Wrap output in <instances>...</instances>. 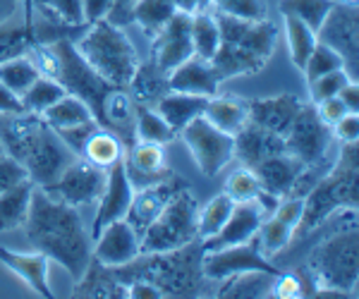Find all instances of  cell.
<instances>
[{
    "instance_id": "obj_1",
    "label": "cell",
    "mask_w": 359,
    "mask_h": 299,
    "mask_svg": "<svg viewBox=\"0 0 359 299\" xmlns=\"http://www.w3.org/2000/svg\"><path fill=\"white\" fill-rule=\"evenodd\" d=\"M27 237L36 251L53 258L79 280L91 263V239L86 237L77 206L50 197L46 189L34 185L32 206L27 216Z\"/></svg>"
},
{
    "instance_id": "obj_2",
    "label": "cell",
    "mask_w": 359,
    "mask_h": 299,
    "mask_svg": "<svg viewBox=\"0 0 359 299\" xmlns=\"http://www.w3.org/2000/svg\"><path fill=\"white\" fill-rule=\"evenodd\" d=\"M0 141L5 153L27 168L29 180L36 187H48L74 158L60 137L36 113L0 115Z\"/></svg>"
},
{
    "instance_id": "obj_3",
    "label": "cell",
    "mask_w": 359,
    "mask_h": 299,
    "mask_svg": "<svg viewBox=\"0 0 359 299\" xmlns=\"http://www.w3.org/2000/svg\"><path fill=\"white\" fill-rule=\"evenodd\" d=\"M201 258L204 244L199 237L172 251H142L135 261L111 268V273L123 285L132 280H147L158 287L163 297H196L204 278Z\"/></svg>"
},
{
    "instance_id": "obj_4",
    "label": "cell",
    "mask_w": 359,
    "mask_h": 299,
    "mask_svg": "<svg viewBox=\"0 0 359 299\" xmlns=\"http://www.w3.org/2000/svg\"><path fill=\"white\" fill-rule=\"evenodd\" d=\"M216 20L221 29V46L208 62L221 82L264 70L278 43V29L273 22L269 17L249 22L223 13H218Z\"/></svg>"
},
{
    "instance_id": "obj_5",
    "label": "cell",
    "mask_w": 359,
    "mask_h": 299,
    "mask_svg": "<svg viewBox=\"0 0 359 299\" xmlns=\"http://www.w3.org/2000/svg\"><path fill=\"white\" fill-rule=\"evenodd\" d=\"M357 201H359V151H357V141H352V144H343L338 163L304 197V211L294 235H302L318 228L323 221H328L338 211L357 209Z\"/></svg>"
},
{
    "instance_id": "obj_6",
    "label": "cell",
    "mask_w": 359,
    "mask_h": 299,
    "mask_svg": "<svg viewBox=\"0 0 359 299\" xmlns=\"http://www.w3.org/2000/svg\"><path fill=\"white\" fill-rule=\"evenodd\" d=\"M39 62L46 70L48 77H53L67 94L82 99L86 106L91 108L94 118L98 120V111H101V101L108 94L113 84L98 74L89 62L84 60L77 46L67 39H55V41L46 43L39 50Z\"/></svg>"
},
{
    "instance_id": "obj_7",
    "label": "cell",
    "mask_w": 359,
    "mask_h": 299,
    "mask_svg": "<svg viewBox=\"0 0 359 299\" xmlns=\"http://www.w3.org/2000/svg\"><path fill=\"white\" fill-rule=\"evenodd\" d=\"M77 50L94 70L113 86H130L139 60L137 50L127 34L118 25L101 20L91 25L89 32L77 43Z\"/></svg>"
},
{
    "instance_id": "obj_8",
    "label": "cell",
    "mask_w": 359,
    "mask_h": 299,
    "mask_svg": "<svg viewBox=\"0 0 359 299\" xmlns=\"http://www.w3.org/2000/svg\"><path fill=\"white\" fill-rule=\"evenodd\" d=\"M309 271L314 275L316 287L338 290L345 297L357 292L359 280V232L352 225L350 230H338L328 239L311 251Z\"/></svg>"
},
{
    "instance_id": "obj_9",
    "label": "cell",
    "mask_w": 359,
    "mask_h": 299,
    "mask_svg": "<svg viewBox=\"0 0 359 299\" xmlns=\"http://www.w3.org/2000/svg\"><path fill=\"white\" fill-rule=\"evenodd\" d=\"M199 239V204L189 189L180 187L158 218L144 230L142 251H172Z\"/></svg>"
},
{
    "instance_id": "obj_10",
    "label": "cell",
    "mask_w": 359,
    "mask_h": 299,
    "mask_svg": "<svg viewBox=\"0 0 359 299\" xmlns=\"http://www.w3.org/2000/svg\"><path fill=\"white\" fill-rule=\"evenodd\" d=\"M180 134H182L184 146L192 153L201 175H221V170L235 158V137L211 125L204 115L192 120L184 130H180Z\"/></svg>"
},
{
    "instance_id": "obj_11",
    "label": "cell",
    "mask_w": 359,
    "mask_h": 299,
    "mask_svg": "<svg viewBox=\"0 0 359 299\" xmlns=\"http://www.w3.org/2000/svg\"><path fill=\"white\" fill-rule=\"evenodd\" d=\"M316 39L333 48L335 53L343 57L345 72L352 79H357V65H359V10L357 5L335 3L323 25L318 27Z\"/></svg>"
},
{
    "instance_id": "obj_12",
    "label": "cell",
    "mask_w": 359,
    "mask_h": 299,
    "mask_svg": "<svg viewBox=\"0 0 359 299\" xmlns=\"http://www.w3.org/2000/svg\"><path fill=\"white\" fill-rule=\"evenodd\" d=\"M331 139L333 132L321 120V115L316 113V106H302V111L292 120L290 130L283 137L285 151L292 153L294 158H299L304 165L321 163L323 156L328 153Z\"/></svg>"
},
{
    "instance_id": "obj_13",
    "label": "cell",
    "mask_w": 359,
    "mask_h": 299,
    "mask_svg": "<svg viewBox=\"0 0 359 299\" xmlns=\"http://www.w3.org/2000/svg\"><path fill=\"white\" fill-rule=\"evenodd\" d=\"M103 185H106V170L89 163L82 156H74L65 165V170L55 177L53 185L41 189L69 206H84L101 197Z\"/></svg>"
},
{
    "instance_id": "obj_14",
    "label": "cell",
    "mask_w": 359,
    "mask_h": 299,
    "mask_svg": "<svg viewBox=\"0 0 359 299\" xmlns=\"http://www.w3.org/2000/svg\"><path fill=\"white\" fill-rule=\"evenodd\" d=\"M249 271H264L271 275H278L280 271L273 263L259 251L257 242H245V244H233L223 246V249H211L204 251L201 258V273L208 280H225L230 275H240Z\"/></svg>"
},
{
    "instance_id": "obj_15",
    "label": "cell",
    "mask_w": 359,
    "mask_h": 299,
    "mask_svg": "<svg viewBox=\"0 0 359 299\" xmlns=\"http://www.w3.org/2000/svg\"><path fill=\"white\" fill-rule=\"evenodd\" d=\"M304 211V199L302 197H292V199H280L278 209L269 218H264L259 232L254 235V242H257L259 251L271 258L276 254H280L290 239L294 237V230L299 225V218Z\"/></svg>"
},
{
    "instance_id": "obj_16",
    "label": "cell",
    "mask_w": 359,
    "mask_h": 299,
    "mask_svg": "<svg viewBox=\"0 0 359 299\" xmlns=\"http://www.w3.org/2000/svg\"><path fill=\"white\" fill-rule=\"evenodd\" d=\"M154 65L161 72H172L177 65H182L187 57L194 55L192 46V15L175 13L172 20L161 29V34L154 39Z\"/></svg>"
},
{
    "instance_id": "obj_17",
    "label": "cell",
    "mask_w": 359,
    "mask_h": 299,
    "mask_svg": "<svg viewBox=\"0 0 359 299\" xmlns=\"http://www.w3.org/2000/svg\"><path fill=\"white\" fill-rule=\"evenodd\" d=\"M142 254V237L125 218L120 221L108 223L101 232L96 235V244H94V261L103 263L108 268H118L125 263L135 261Z\"/></svg>"
},
{
    "instance_id": "obj_18",
    "label": "cell",
    "mask_w": 359,
    "mask_h": 299,
    "mask_svg": "<svg viewBox=\"0 0 359 299\" xmlns=\"http://www.w3.org/2000/svg\"><path fill=\"white\" fill-rule=\"evenodd\" d=\"M135 197V187H132L130 177L125 170V156L118 160L115 165L106 170V185L101 189V197H98V211L94 221V237L101 232L108 223L120 221L127 216V209Z\"/></svg>"
},
{
    "instance_id": "obj_19",
    "label": "cell",
    "mask_w": 359,
    "mask_h": 299,
    "mask_svg": "<svg viewBox=\"0 0 359 299\" xmlns=\"http://www.w3.org/2000/svg\"><path fill=\"white\" fill-rule=\"evenodd\" d=\"M264 218H266L264 211L259 209V204L254 199L237 201V204L233 206V211H230L228 221H225V225L221 228V232L213 235V237H208V239H201L204 251L252 242L254 235H257L259 228H262Z\"/></svg>"
},
{
    "instance_id": "obj_20",
    "label": "cell",
    "mask_w": 359,
    "mask_h": 299,
    "mask_svg": "<svg viewBox=\"0 0 359 299\" xmlns=\"http://www.w3.org/2000/svg\"><path fill=\"white\" fill-rule=\"evenodd\" d=\"M180 187H184V185L177 180L175 175H172V177H168V180L154 182V185H147V187H139V192H135L130 209H127L125 221L137 230L139 237H142L144 230H147L156 218H158V214L165 209L168 201L172 199V194H175Z\"/></svg>"
},
{
    "instance_id": "obj_21",
    "label": "cell",
    "mask_w": 359,
    "mask_h": 299,
    "mask_svg": "<svg viewBox=\"0 0 359 299\" xmlns=\"http://www.w3.org/2000/svg\"><path fill=\"white\" fill-rule=\"evenodd\" d=\"M304 103L292 94L273 96V99H254L247 101V118L252 125L273 132V134L285 137L290 130L292 120L302 111Z\"/></svg>"
},
{
    "instance_id": "obj_22",
    "label": "cell",
    "mask_w": 359,
    "mask_h": 299,
    "mask_svg": "<svg viewBox=\"0 0 359 299\" xmlns=\"http://www.w3.org/2000/svg\"><path fill=\"white\" fill-rule=\"evenodd\" d=\"M135 118H137L135 99L127 94L125 86H111L101 101L98 125L103 130L113 132L127 146H132V139H135Z\"/></svg>"
},
{
    "instance_id": "obj_23",
    "label": "cell",
    "mask_w": 359,
    "mask_h": 299,
    "mask_svg": "<svg viewBox=\"0 0 359 299\" xmlns=\"http://www.w3.org/2000/svg\"><path fill=\"white\" fill-rule=\"evenodd\" d=\"M221 84V77L216 74L211 62L196 55L187 57L182 65H177L172 72H168V89L192 96H204V99L218 96Z\"/></svg>"
},
{
    "instance_id": "obj_24",
    "label": "cell",
    "mask_w": 359,
    "mask_h": 299,
    "mask_svg": "<svg viewBox=\"0 0 359 299\" xmlns=\"http://www.w3.org/2000/svg\"><path fill=\"white\" fill-rule=\"evenodd\" d=\"M259 177V185L266 192L276 194V197H285L294 187L299 185V177L304 175L306 165L299 158H294L292 153L280 151L276 156L262 160L257 168H252Z\"/></svg>"
},
{
    "instance_id": "obj_25",
    "label": "cell",
    "mask_w": 359,
    "mask_h": 299,
    "mask_svg": "<svg viewBox=\"0 0 359 299\" xmlns=\"http://www.w3.org/2000/svg\"><path fill=\"white\" fill-rule=\"evenodd\" d=\"M125 170L130 177L132 187L142 185H154V182L168 180L172 177V170L165 165V153L161 144H142L137 141V146H130V153L125 158Z\"/></svg>"
},
{
    "instance_id": "obj_26",
    "label": "cell",
    "mask_w": 359,
    "mask_h": 299,
    "mask_svg": "<svg viewBox=\"0 0 359 299\" xmlns=\"http://www.w3.org/2000/svg\"><path fill=\"white\" fill-rule=\"evenodd\" d=\"M0 261H3V266L10 268L29 290L36 292L39 297H46V299L53 297V290H50V283H48V256L46 254H41V251H36V249L29 251V254H20V251L0 246Z\"/></svg>"
},
{
    "instance_id": "obj_27",
    "label": "cell",
    "mask_w": 359,
    "mask_h": 299,
    "mask_svg": "<svg viewBox=\"0 0 359 299\" xmlns=\"http://www.w3.org/2000/svg\"><path fill=\"white\" fill-rule=\"evenodd\" d=\"M285 151V141L280 134L259 127V125L247 123L245 127L235 134V156L247 165V168H257L262 160L276 156V153Z\"/></svg>"
},
{
    "instance_id": "obj_28",
    "label": "cell",
    "mask_w": 359,
    "mask_h": 299,
    "mask_svg": "<svg viewBox=\"0 0 359 299\" xmlns=\"http://www.w3.org/2000/svg\"><path fill=\"white\" fill-rule=\"evenodd\" d=\"M206 103L208 99H204V96H192V94L168 89L165 94L156 101V111H158L161 118H163L172 127V132L177 134V132L187 127L192 120L204 115Z\"/></svg>"
},
{
    "instance_id": "obj_29",
    "label": "cell",
    "mask_w": 359,
    "mask_h": 299,
    "mask_svg": "<svg viewBox=\"0 0 359 299\" xmlns=\"http://www.w3.org/2000/svg\"><path fill=\"white\" fill-rule=\"evenodd\" d=\"M276 275L264 271H249L240 275H230L223 280V287L218 290V297L223 299H262L271 297L273 292Z\"/></svg>"
},
{
    "instance_id": "obj_30",
    "label": "cell",
    "mask_w": 359,
    "mask_h": 299,
    "mask_svg": "<svg viewBox=\"0 0 359 299\" xmlns=\"http://www.w3.org/2000/svg\"><path fill=\"white\" fill-rule=\"evenodd\" d=\"M32 192L34 182L25 180L17 187L0 194V232H8V230H17L25 225L29 206H32Z\"/></svg>"
},
{
    "instance_id": "obj_31",
    "label": "cell",
    "mask_w": 359,
    "mask_h": 299,
    "mask_svg": "<svg viewBox=\"0 0 359 299\" xmlns=\"http://www.w3.org/2000/svg\"><path fill=\"white\" fill-rule=\"evenodd\" d=\"M77 297H127V287L113 278L111 268L91 258L89 268L74 285Z\"/></svg>"
},
{
    "instance_id": "obj_32",
    "label": "cell",
    "mask_w": 359,
    "mask_h": 299,
    "mask_svg": "<svg viewBox=\"0 0 359 299\" xmlns=\"http://www.w3.org/2000/svg\"><path fill=\"white\" fill-rule=\"evenodd\" d=\"M204 118L211 125H216L218 130L228 132V134H237L245 125L249 123L247 118V103L235 101V99H221V96H213L206 103Z\"/></svg>"
},
{
    "instance_id": "obj_33",
    "label": "cell",
    "mask_w": 359,
    "mask_h": 299,
    "mask_svg": "<svg viewBox=\"0 0 359 299\" xmlns=\"http://www.w3.org/2000/svg\"><path fill=\"white\" fill-rule=\"evenodd\" d=\"M41 118L46 120V125L50 130H65V127H74L79 123H86V120H96L91 108L72 94H65L60 101H55L50 108H46Z\"/></svg>"
},
{
    "instance_id": "obj_34",
    "label": "cell",
    "mask_w": 359,
    "mask_h": 299,
    "mask_svg": "<svg viewBox=\"0 0 359 299\" xmlns=\"http://www.w3.org/2000/svg\"><path fill=\"white\" fill-rule=\"evenodd\" d=\"M175 13L177 8L172 0H137V5L132 8V22L142 27L147 36L156 39Z\"/></svg>"
},
{
    "instance_id": "obj_35",
    "label": "cell",
    "mask_w": 359,
    "mask_h": 299,
    "mask_svg": "<svg viewBox=\"0 0 359 299\" xmlns=\"http://www.w3.org/2000/svg\"><path fill=\"white\" fill-rule=\"evenodd\" d=\"M82 158L98 165V168L108 170L111 165L118 163V160H123V141H120L113 132L98 127L94 134L86 139Z\"/></svg>"
},
{
    "instance_id": "obj_36",
    "label": "cell",
    "mask_w": 359,
    "mask_h": 299,
    "mask_svg": "<svg viewBox=\"0 0 359 299\" xmlns=\"http://www.w3.org/2000/svg\"><path fill=\"white\" fill-rule=\"evenodd\" d=\"M192 46L194 55L211 60L221 46V29H218L216 15H208L206 10H196L192 15Z\"/></svg>"
},
{
    "instance_id": "obj_37",
    "label": "cell",
    "mask_w": 359,
    "mask_h": 299,
    "mask_svg": "<svg viewBox=\"0 0 359 299\" xmlns=\"http://www.w3.org/2000/svg\"><path fill=\"white\" fill-rule=\"evenodd\" d=\"M175 132L170 125L158 115V111H151L149 106H137V118H135V139L142 144H168L172 141Z\"/></svg>"
},
{
    "instance_id": "obj_38",
    "label": "cell",
    "mask_w": 359,
    "mask_h": 299,
    "mask_svg": "<svg viewBox=\"0 0 359 299\" xmlns=\"http://www.w3.org/2000/svg\"><path fill=\"white\" fill-rule=\"evenodd\" d=\"M130 86H132V91H135V99L142 103V106H149V103H156L168 91V74L161 72L154 62L139 65Z\"/></svg>"
},
{
    "instance_id": "obj_39",
    "label": "cell",
    "mask_w": 359,
    "mask_h": 299,
    "mask_svg": "<svg viewBox=\"0 0 359 299\" xmlns=\"http://www.w3.org/2000/svg\"><path fill=\"white\" fill-rule=\"evenodd\" d=\"M39 65H34V60H29L25 55H15L10 60L0 62V82L8 89H13L17 96H22L25 91L39 79Z\"/></svg>"
},
{
    "instance_id": "obj_40",
    "label": "cell",
    "mask_w": 359,
    "mask_h": 299,
    "mask_svg": "<svg viewBox=\"0 0 359 299\" xmlns=\"http://www.w3.org/2000/svg\"><path fill=\"white\" fill-rule=\"evenodd\" d=\"M285 36H287V50H290V60L294 62L299 72L304 70L306 57L311 55L316 46V32L309 29L304 22L294 20V17H285Z\"/></svg>"
},
{
    "instance_id": "obj_41",
    "label": "cell",
    "mask_w": 359,
    "mask_h": 299,
    "mask_svg": "<svg viewBox=\"0 0 359 299\" xmlns=\"http://www.w3.org/2000/svg\"><path fill=\"white\" fill-rule=\"evenodd\" d=\"M335 0H280V15L294 17V20L304 22L309 29L318 32L323 20L333 10Z\"/></svg>"
},
{
    "instance_id": "obj_42",
    "label": "cell",
    "mask_w": 359,
    "mask_h": 299,
    "mask_svg": "<svg viewBox=\"0 0 359 299\" xmlns=\"http://www.w3.org/2000/svg\"><path fill=\"white\" fill-rule=\"evenodd\" d=\"M65 94H67V91L62 89V86L57 84L53 77H48V74L41 77V74H39L36 82L29 86L25 94H22V103H25V111L27 113L41 115L46 108H50L55 101H60Z\"/></svg>"
},
{
    "instance_id": "obj_43",
    "label": "cell",
    "mask_w": 359,
    "mask_h": 299,
    "mask_svg": "<svg viewBox=\"0 0 359 299\" xmlns=\"http://www.w3.org/2000/svg\"><path fill=\"white\" fill-rule=\"evenodd\" d=\"M233 206H235V201L225 192L208 201L204 209L199 211V237L208 239V237H213V235L221 232V228L225 225V221H228Z\"/></svg>"
},
{
    "instance_id": "obj_44",
    "label": "cell",
    "mask_w": 359,
    "mask_h": 299,
    "mask_svg": "<svg viewBox=\"0 0 359 299\" xmlns=\"http://www.w3.org/2000/svg\"><path fill=\"white\" fill-rule=\"evenodd\" d=\"M345 62L343 57L335 53L333 48H328L326 43L316 41L314 50H311V55L306 57V65H304V77H306V84L314 82V79L323 77V74L333 72V70H343Z\"/></svg>"
},
{
    "instance_id": "obj_45",
    "label": "cell",
    "mask_w": 359,
    "mask_h": 299,
    "mask_svg": "<svg viewBox=\"0 0 359 299\" xmlns=\"http://www.w3.org/2000/svg\"><path fill=\"white\" fill-rule=\"evenodd\" d=\"M262 192V185H259V177L257 172H254L252 168H240L235 170L233 175L225 180V194H228L230 199L235 201H249L254 199L257 194Z\"/></svg>"
},
{
    "instance_id": "obj_46",
    "label": "cell",
    "mask_w": 359,
    "mask_h": 299,
    "mask_svg": "<svg viewBox=\"0 0 359 299\" xmlns=\"http://www.w3.org/2000/svg\"><path fill=\"white\" fill-rule=\"evenodd\" d=\"M32 32L27 27H5L0 25V62L15 55H25L32 46Z\"/></svg>"
},
{
    "instance_id": "obj_47",
    "label": "cell",
    "mask_w": 359,
    "mask_h": 299,
    "mask_svg": "<svg viewBox=\"0 0 359 299\" xmlns=\"http://www.w3.org/2000/svg\"><path fill=\"white\" fill-rule=\"evenodd\" d=\"M36 3L69 29H77L84 25L82 0H36Z\"/></svg>"
},
{
    "instance_id": "obj_48",
    "label": "cell",
    "mask_w": 359,
    "mask_h": 299,
    "mask_svg": "<svg viewBox=\"0 0 359 299\" xmlns=\"http://www.w3.org/2000/svg\"><path fill=\"white\" fill-rule=\"evenodd\" d=\"M211 5H216L218 13L240 17V20H266V3L264 0H211Z\"/></svg>"
},
{
    "instance_id": "obj_49",
    "label": "cell",
    "mask_w": 359,
    "mask_h": 299,
    "mask_svg": "<svg viewBox=\"0 0 359 299\" xmlns=\"http://www.w3.org/2000/svg\"><path fill=\"white\" fill-rule=\"evenodd\" d=\"M350 79L352 77L345 72V67H343V70H333V72L323 74V77L314 79V82H309L311 101L318 103V101H323V99H331V96H338L340 89H343V86L350 82Z\"/></svg>"
},
{
    "instance_id": "obj_50",
    "label": "cell",
    "mask_w": 359,
    "mask_h": 299,
    "mask_svg": "<svg viewBox=\"0 0 359 299\" xmlns=\"http://www.w3.org/2000/svg\"><path fill=\"white\" fill-rule=\"evenodd\" d=\"M98 127H101V125H98V120H86V123H79V125H74V127L53 130V132H55L57 137H60V141L65 144V146L74 153V156H82L86 139H89V137L94 134Z\"/></svg>"
},
{
    "instance_id": "obj_51",
    "label": "cell",
    "mask_w": 359,
    "mask_h": 299,
    "mask_svg": "<svg viewBox=\"0 0 359 299\" xmlns=\"http://www.w3.org/2000/svg\"><path fill=\"white\" fill-rule=\"evenodd\" d=\"M25 180H29L25 165H22L17 158L10 156V153H5V151L0 153V194L17 187Z\"/></svg>"
},
{
    "instance_id": "obj_52",
    "label": "cell",
    "mask_w": 359,
    "mask_h": 299,
    "mask_svg": "<svg viewBox=\"0 0 359 299\" xmlns=\"http://www.w3.org/2000/svg\"><path fill=\"white\" fill-rule=\"evenodd\" d=\"M306 295V287L297 275H283L278 273L273 280V292L271 297H280V299H297Z\"/></svg>"
},
{
    "instance_id": "obj_53",
    "label": "cell",
    "mask_w": 359,
    "mask_h": 299,
    "mask_svg": "<svg viewBox=\"0 0 359 299\" xmlns=\"http://www.w3.org/2000/svg\"><path fill=\"white\" fill-rule=\"evenodd\" d=\"M331 132L335 139H340L343 144L359 141V113H345L331 127Z\"/></svg>"
},
{
    "instance_id": "obj_54",
    "label": "cell",
    "mask_w": 359,
    "mask_h": 299,
    "mask_svg": "<svg viewBox=\"0 0 359 299\" xmlns=\"http://www.w3.org/2000/svg\"><path fill=\"white\" fill-rule=\"evenodd\" d=\"M316 106V113L321 115V120L328 125V127H333L335 123H338L340 118H343L345 113H350L345 108V103L338 99V96H331V99H323V101H318L314 103Z\"/></svg>"
},
{
    "instance_id": "obj_55",
    "label": "cell",
    "mask_w": 359,
    "mask_h": 299,
    "mask_svg": "<svg viewBox=\"0 0 359 299\" xmlns=\"http://www.w3.org/2000/svg\"><path fill=\"white\" fill-rule=\"evenodd\" d=\"M111 8H113V0H82L84 25H96V22L106 20Z\"/></svg>"
},
{
    "instance_id": "obj_56",
    "label": "cell",
    "mask_w": 359,
    "mask_h": 299,
    "mask_svg": "<svg viewBox=\"0 0 359 299\" xmlns=\"http://www.w3.org/2000/svg\"><path fill=\"white\" fill-rule=\"evenodd\" d=\"M15 113H25L22 96H17L13 89H8V86L0 82V115H15Z\"/></svg>"
},
{
    "instance_id": "obj_57",
    "label": "cell",
    "mask_w": 359,
    "mask_h": 299,
    "mask_svg": "<svg viewBox=\"0 0 359 299\" xmlns=\"http://www.w3.org/2000/svg\"><path fill=\"white\" fill-rule=\"evenodd\" d=\"M127 297L132 299H161L163 297V292L158 290L156 285L147 283V280H132V283H127Z\"/></svg>"
},
{
    "instance_id": "obj_58",
    "label": "cell",
    "mask_w": 359,
    "mask_h": 299,
    "mask_svg": "<svg viewBox=\"0 0 359 299\" xmlns=\"http://www.w3.org/2000/svg\"><path fill=\"white\" fill-rule=\"evenodd\" d=\"M135 5H137V0H113V8L106 20L118 27L127 25V22H132V8H135Z\"/></svg>"
},
{
    "instance_id": "obj_59",
    "label": "cell",
    "mask_w": 359,
    "mask_h": 299,
    "mask_svg": "<svg viewBox=\"0 0 359 299\" xmlns=\"http://www.w3.org/2000/svg\"><path fill=\"white\" fill-rule=\"evenodd\" d=\"M338 99L345 103V108L350 113H359V86H357V79H350L343 89H340Z\"/></svg>"
},
{
    "instance_id": "obj_60",
    "label": "cell",
    "mask_w": 359,
    "mask_h": 299,
    "mask_svg": "<svg viewBox=\"0 0 359 299\" xmlns=\"http://www.w3.org/2000/svg\"><path fill=\"white\" fill-rule=\"evenodd\" d=\"M20 3L22 0H0V25H5V22L17 13Z\"/></svg>"
},
{
    "instance_id": "obj_61",
    "label": "cell",
    "mask_w": 359,
    "mask_h": 299,
    "mask_svg": "<svg viewBox=\"0 0 359 299\" xmlns=\"http://www.w3.org/2000/svg\"><path fill=\"white\" fill-rule=\"evenodd\" d=\"M172 3H175L177 13H187V15H194L196 10H201V8H199V0H172Z\"/></svg>"
},
{
    "instance_id": "obj_62",
    "label": "cell",
    "mask_w": 359,
    "mask_h": 299,
    "mask_svg": "<svg viewBox=\"0 0 359 299\" xmlns=\"http://www.w3.org/2000/svg\"><path fill=\"white\" fill-rule=\"evenodd\" d=\"M208 5H211V0H199V8H201V10L208 8Z\"/></svg>"
},
{
    "instance_id": "obj_63",
    "label": "cell",
    "mask_w": 359,
    "mask_h": 299,
    "mask_svg": "<svg viewBox=\"0 0 359 299\" xmlns=\"http://www.w3.org/2000/svg\"><path fill=\"white\" fill-rule=\"evenodd\" d=\"M343 3H347V5H357V0H343Z\"/></svg>"
},
{
    "instance_id": "obj_64",
    "label": "cell",
    "mask_w": 359,
    "mask_h": 299,
    "mask_svg": "<svg viewBox=\"0 0 359 299\" xmlns=\"http://www.w3.org/2000/svg\"><path fill=\"white\" fill-rule=\"evenodd\" d=\"M5 151V148H3V141H0V153H3Z\"/></svg>"
}]
</instances>
